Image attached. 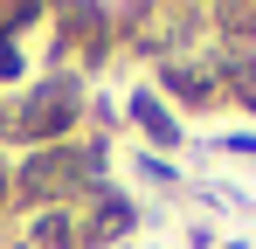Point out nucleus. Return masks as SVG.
<instances>
[{"label":"nucleus","mask_w":256,"mask_h":249,"mask_svg":"<svg viewBox=\"0 0 256 249\" xmlns=\"http://www.w3.org/2000/svg\"><path fill=\"white\" fill-rule=\"evenodd\" d=\"M222 160H256V124H236V132H214L208 138Z\"/></svg>","instance_id":"obj_10"},{"label":"nucleus","mask_w":256,"mask_h":249,"mask_svg":"<svg viewBox=\"0 0 256 249\" xmlns=\"http://www.w3.org/2000/svg\"><path fill=\"white\" fill-rule=\"evenodd\" d=\"M138 222H146V201L111 180L104 194H90V201L76 208V242L84 249H125L132 236H138Z\"/></svg>","instance_id":"obj_4"},{"label":"nucleus","mask_w":256,"mask_h":249,"mask_svg":"<svg viewBox=\"0 0 256 249\" xmlns=\"http://www.w3.org/2000/svg\"><path fill=\"white\" fill-rule=\"evenodd\" d=\"M90 76L76 70H42L14 90V111H7V138L0 146H21V152H48V146H70L84 138L90 124Z\"/></svg>","instance_id":"obj_2"},{"label":"nucleus","mask_w":256,"mask_h":249,"mask_svg":"<svg viewBox=\"0 0 256 249\" xmlns=\"http://www.w3.org/2000/svg\"><path fill=\"white\" fill-rule=\"evenodd\" d=\"M152 90L180 111V124H187V118H214V111H228V97H222V76H214V56H208V48L152 62Z\"/></svg>","instance_id":"obj_3"},{"label":"nucleus","mask_w":256,"mask_h":249,"mask_svg":"<svg viewBox=\"0 0 256 249\" xmlns=\"http://www.w3.org/2000/svg\"><path fill=\"white\" fill-rule=\"evenodd\" d=\"M28 83V42L0 35V90H21Z\"/></svg>","instance_id":"obj_9"},{"label":"nucleus","mask_w":256,"mask_h":249,"mask_svg":"<svg viewBox=\"0 0 256 249\" xmlns=\"http://www.w3.org/2000/svg\"><path fill=\"white\" fill-rule=\"evenodd\" d=\"M7 249H84L76 242V208H42V214H14Z\"/></svg>","instance_id":"obj_6"},{"label":"nucleus","mask_w":256,"mask_h":249,"mask_svg":"<svg viewBox=\"0 0 256 249\" xmlns=\"http://www.w3.org/2000/svg\"><path fill=\"white\" fill-rule=\"evenodd\" d=\"M118 118L146 138V152H160V160H173V152H187V124H180V111H173L166 97L152 90V83H132L125 104H118Z\"/></svg>","instance_id":"obj_5"},{"label":"nucleus","mask_w":256,"mask_h":249,"mask_svg":"<svg viewBox=\"0 0 256 249\" xmlns=\"http://www.w3.org/2000/svg\"><path fill=\"white\" fill-rule=\"evenodd\" d=\"M132 180H138V187H166V194L187 187V173H180L173 160H160V152H132Z\"/></svg>","instance_id":"obj_8"},{"label":"nucleus","mask_w":256,"mask_h":249,"mask_svg":"<svg viewBox=\"0 0 256 249\" xmlns=\"http://www.w3.org/2000/svg\"><path fill=\"white\" fill-rule=\"evenodd\" d=\"M118 180V152L104 132H84L70 146H48V152H21L7 173V201L14 214H42V208H84L90 194H104Z\"/></svg>","instance_id":"obj_1"},{"label":"nucleus","mask_w":256,"mask_h":249,"mask_svg":"<svg viewBox=\"0 0 256 249\" xmlns=\"http://www.w3.org/2000/svg\"><path fill=\"white\" fill-rule=\"evenodd\" d=\"M208 42L214 48H236V56H256V0H214L208 7Z\"/></svg>","instance_id":"obj_7"}]
</instances>
